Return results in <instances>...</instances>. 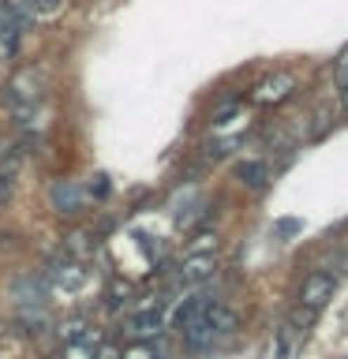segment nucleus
<instances>
[{
	"mask_svg": "<svg viewBox=\"0 0 348 359\" xmlns=\"http://www.w3.org/2000/svg\"><path fill=\"white\" fill-rule=\"evenodd\" d=\"M213 269H218V262H213V255H191L184 266H180V280L184 285H202V280L213 277Z\"/></svg>",
	"mask_w": 348,
	"mask_h": 359,
	"instance_id": "423d86ee",
	"label": "nucleus"
},
{
	"mask_svg": "<svg viewBox=\"0 0 348 359\" xmlns=\"http://www.w3.org/2000/svg\"><path fill=\"white\" fill-rule=\"evenodd\" d=\"M161 325H165L161 311H157V307H146V311H139V314L128 322V333L139 337V341H154V337L161 333Z\"/></svg>",
	"mask_w": 348,
	"mask_h": 359,
	"instance_id": "0eeeda50",
	"label": "nucleus"
},
{
	"mask_svg": "<svg viewBox=\"0 0 348 359\" xmlns=\"http://www.w3.org/2000/svg\"><path fill=\"white\" fill-rule=\"evenodd\" d=\"M8 109L15 112V116H30L34 105H38V86H34V75H19L8 83Z\"/></svg>",
	"mask_w": 348,
	"mask_h": 359,
	"instance_id": "f03ea898",
	"label": "nucleus"
},
{
	"mask_svg": "<svg viewBox=\"0 0 348 359\" xmlns=\"http://www.w3.org/2000/svg\"><path fill=\"white\" fill-rule=\"evenodd\" d=\"M53 280L72 292V288H79V285L86 280V269H83V266H75V262H64V266H56V269H53Z\"/></svg>",
	"mask_w": 348,
	"mask_h": 359,
	"instance_id": "9d476101",
	"label": "nucleus"
},
{
	"mask_svg": "<svg viewBox=\"0 0 348 359\" xmlns=\"http://www.w3.org/2000/svg\"><path fill=\"white\" fill-rule=\"evenodd\" d=\"M300 229H303V224L296 217H292V221H277V236H292V232H300Z\"/></svg>",
	"mask_w": 348,
	"mask_h": 359,
	"instance_id": "2eb2a0df",
	"label": "nucleus"
},
{
	"mask_svg": "<svg viewBox=\"0 0 348 359\" xmlns=\"http://www.w3.org/2000/svg\"><path fill=\"white\" fill-rule=\"evenodd\" d=\"M202 318H206V325L221 337V341L240 330V318H236V311L225 307V303H218V299H206V307H202Z\"/></svg>",
	"mask_w": 348,
	"mask_h": 359,
	"instance_id": "39448f33",
	"label": "nucleus"
},
{
	"mask_svg": "<svg viewBox=\"0 0 348 359\" xmlns=\"http://www.w3.org/2000/svg\"><path fill=\"white\" fill-rule=\"evenodd\" d=\"M49 202H53V210L56 213H79L83 210V202H86V191L75 184V180H56V184L49 187Z\"/></svg>",
	"mask_w": 348,
	"mask_h": 359,
	"instance_id": "7ed1b4c3",
	"label": "nucleus"
},
{
	"mask_svg": "<svg viewBox=\"0 0 348 359\" xmlns=\"http://www.w3.org/2000/svg\"><path fill=\"white\" fill-rule=\"evenodd\" d=\"M333 79H337V86H348V49L337 56V64H333Z\"/></svg>",
	"mask_w": 348,
	"mask_h": 359,
	"instance_id": "4468645a",
	"label": "nucleus"
},
{
	"mask_svg": "<svg viewBox=\"0 0 348 359\" xmlns=\"http://www.w3.org/2000/svg\"><path fill=\"white\" fill-rule=\"evenodd\" d=\"M236 180H240L243 187H251V191H262L269 172H266L262 161H243V165H236Z\"/></svg>",
	"mask_w": 348,
	"mask_h": 359,
	"instance_id": "6e6552de",
	"label": "nucleus"
},
{
	"mask_svg": "<svg viewBox=\"0 0 348 359\" xmlns=\"http://www.w3.org/2000/svg\"><path fill=\"white\" fill-rule=\"evenodd\" d=\"M30 8L34 11H56V8H60V0H30Z\"/></svg>",
	"mask_w": 348,
	"mask_h": 359,
	"instance_id": "dca6fc26",
	"label": "nucleus"
},
{
	"mask_svg": "<svg viewBox=\"0 0 348 359\" xmlns=\"http://www.w3.org/2000/svg\"><path fill=\"white\" fill-rule=\"evenodd\" d=\"M60 359H98V337L90 333V337H83V341H72V344H64Z\"/></svg>",
	"mask_w": 348,
	"mask_h": 359,
	"instance_id": "9b49d317",
	"label": "nucleus"
},
{
	"mask_svg": "<svg viewBox=\"0 0 348 359\" xmlns=\"http://www.w3.org/2000/svg\"><path fill=\"white\" fill-rule=\"evenodd\" d=\"M292 86H296V79H292L288 72H277V75L262 79L251 97H255V105H277V101H285L292 94Z\"/></svg>",
	"mask_w": 348,
	"mask_h": 359,
	"instance_id": "20e7f679",
	"label": "nucleus"
},
{
	"mask_svg": "<svg viewBox=\"0 0 348 359\" xmlns=\"http://www.w3.org/2000/svg\"><path fill=\"white\" fill-rule=\"evenodd\" d=\"M202 307H206V296H187V299L173 311V330H184L191 318H199V314H202Z\"/></svg>",
	"mask_w": 348,
	"mask_h": 359,
	"instance_id": "1a4fd4ad",
	"label": "nucleus"
},
{
	"mask_svg": "<svg viewBox=\"0 0 348 359\" xmlns=\"http://www.w3.org/2000/svg\"><path fill=\"white\" fill-rule=\"evenodd\" d=\"M60 337H64V344H72V341H83V337H90V330H86L83 318H72V322L60 325Z\"/></svg>",
	"mask_w": 348,
	"mask_h": 359,
	"instance_id": "ddd939ff",
	"label": "nucleus"
},
{
	"mask_svg": "<svg viewBox=\"0 0 348 359\" xmlns=\"http://www.w3.org/2000/svg\"><path fill=\"white\" fill-rule=\"evenodd\" d=\"M296 355V325H281L274 341V359H292Z\"/></svg>",
	"mask_w": 348,
	"mask_h": 359,
	"instance_id": "f8f14e48",
	"label": "nucleus"
},
{
	"mask_svg": "<svg viewBox=\"0 0 348 359\" xmlns=\"http://www.w3.org/2000/svg\"><path fill=\"white\" fill-rule=\"evenodd\" d=\"M333 292H337V277L326 273V269H314L300 288V307L303 311H322L326 303L333 299Z\"/></svg>",
	"mask_w": 348,
	"mask_h": 359,
	"instance_id": "f257e3e1",
	"label": "nucleus"
},
{
	"mask_svg": "<svg viewBox=\"0 0 348 359\" xmlns=\"http://www.w3.org/2000/svg\"><path fill=\"white\" fill-rule=\"evenodd\" d=\"M341 109L348 112V86H341Z\"/></svg>",
	"mask_w": 348,
	"mask_h": 359,
	"instance_id": "f3484780",
	"label": "nucleus"
}]
</instances>
